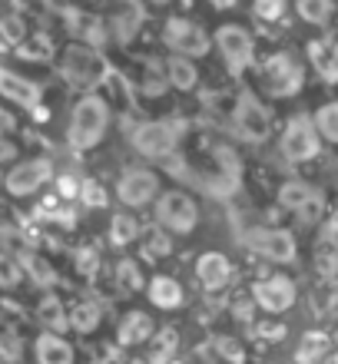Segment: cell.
Returning a JSON list of instances; mask_svg holds the SVG:
<instances>
[{
  "label": "cell",
  "mask_w": 338,
  "mask_h": 364,
  "mask_svg": "<svg viewBox=\"0 0 338 364\" xmlns=\"http://www.w3.org/2000/svg\"><path fill=\"white\" fill-rule=\"evenodd\" d=\"M255 335L259 338H282L285 335V328L282 325H262V328H255Z\"/></svg>",
  "instance_id": "cell-43"
},
{
  "label": "cell",
  "mask_w": 338,
  "mask_h": 364,
  "mask_svg": "<svg viewBox=\"0 0 338 364\" xmlns=\"http://www.w3.org/2000/svg\"><path fill=\"white\" fill-rule=\"evenodd\" d=\"M149 335H153V321H149V315H143V311H130V315L120 321V331H116V338H120L123 348L143 345Z\"/></svg>",
  "instance_id": "cell-17"
},
{
  "label": "cell",
  "mask_w": 338,
  "mask_h": 364,
  "mask_svg": "<svg viewBox=\"0 0 338 364\" xmlns=\"http://www.w3.org/2000/svg\"><path fill=\"white\" fill-rule=\"evenodd\" d=\"M37 318L43 321V325L50 328V331H63V328L70 325V318H67V311H63V305H60L53 295H47L43 301H40V308H37Z\"/></svg>",
  "instance_id": "cell-25"
},
{
  "label": "cell",
  "mask_w": 338,
  "mask_h": 364,
  "mask_svg": "<svg viewBox=\"0 0 338 364\" xmlns=\"http://www.w3.org/2000/svg\"><path fill=\"white\" fill-rule=\"evenodd\" d=\"M0 30H4V37H7L10 43H20V33H23V30H20V20L4 17L0 20Z\"/></svg>",
  "instance_id": "cell-41"
},
{
  "label": "cell",
  "mask_w": 338,
  "mask_h": 364,
  "mask_svg": "<svg viewBox=\"0 0 338 364\" xmlns=\"http://www.w3.org/2000/svg\"><path fill=\"white\" fill-rule=\"evenodd\" d=\"M322 149V136L315 129L309 116H295L289 126H285V136H282V156L289 163H309L315 159Z\"/></svg>",
  "instance_id": "cell-3"
},
{
  "label": "cell",
  "mask_w": 338,
  "mask_h": 364,
  "mask_svg": "<svg viewBox=\"0 0 338 364\" xmlns=\"http://www.w3.org/2000/svg\"><path fill=\"white\" fill-rule=\"evenodd\" d=\"M20 282V269L7 255H0V288H14Z\"/></svg>",
  "instance_id": "cell-37"
},
{
  "label": "cell",
  "mask_w": 338,
  "mask_h": 364,
  "mask_svg": "<svg viewBox=\"0 0 338 364\" xmlns=\"http://www.w3.org/2000/svg\"><path fill=\"white\" fill-rule=\"evenodd\" d=\"M77 265H80V272L87 278H93L97 275V265H100V255H97V249H80V255H77Z\"/></svg>",
  "instance_id": "cell-38"
},
{
  "label": "cell",
  "mask_w": 338,
  "mask_h": 364,
  "mask_svg": "<svg viewBox=\"0 0 338 364\" xmlns=\"http://www.w3.org/2000/svg\"><path fill=\"white\" fill-rule=\"evenodd\" d=\"M149 301H153V305H159V308H179V305H183V288L176 285L173 278L159 275V278H153V282H149Z\"/></svg>",
  "instance_id": "cell-22"
},
{
  "label": "cell",
  "mask_w": 338,
  "mask_h": 364,
  "mask_svg": "<svg viewBox=\"0 0 338 364\" xmlns=\"http://www.w3.org/2000/svg\"><path fill=\"white\" fill-rule=\"evenodd\" d=\"M47 179H50V163L47 159H30V163H20L17 169H10L7 192L10 196H30V192H37Z\"/></svg>",
  "instance_id": "cell-13"
},
{
  "label": "cell",
  "mask_w": 338,
  "mask_h": 364,
  "mask_svg": "<svg viewBox=\"0 0 338 364\" xmlns=\"http://www.w3.org/2000/svg\"><path fill=\"white\" fill-rule=\"evenodd\" d=\"M332 351V338L325 331H305L295 348V364H322V358Z\"/></svg>",
  "instance_id": "cell-19"
},
{
  "label": "cell",
  "mask_w": 338,
  "mask_h": 364,
  "mask_svg": "<svg viewBox=\"0 0 338 364\" xmlns=\"http://www.w3.org/2000/svg\"><path fill=\"white\" fill-rule=\"evenodd\" d=\"M325 245H332V249H338V215L325 225Z\"/></svg>",
  "instance_id": "cell-42"
},
{
  "label": "cell",
  "mask_w": 338,
  "mask_h": 364,
  "mask_svg": "<svg viewBox=\"0 0 338 364\" xmlns=\"http://www.w3.org/2000/svg\"><path fill=\"white\" fill-rule=\"evenodd\" d=\"M269 109L255 100L252 93H242L239 96V106H236V129H239L242 139L249 143H262L269 136Z\"/></svg>",
  "instance_id": "cell-6"
},
{
  "label": "cell",
  "mask_w": 338,
  "mask_h": 364,
  "mask_svg": "<svg viewBox=\"0 0 338 364\" xmlns=\"http://www.w3.org/2000/svg\"><path fill=\"white\" fill-rule=\"evenodd\" d=\"M27 272L37 285H50V282H53V269H50L43 259H37V255H27Z\"/></svg>",
  "instance_id": "cell-31"
},
{
  "label": "cell",
  "mask_w": 338,
  "mask_h": 364,
  "mask_svg": "<svg viewBox=\"0 0 338 364\" xmlns=\"http://www.w3.org/2000/svg\"><path fill=\"white\" fill-rule=\"evenodd\" d=\"M295 10L305 23H315V27H325L332 17H335V0H295Z\"/></svg>",
  "instance_id": "cell-23"
},
{
  "label": "cell",
  "mask_w": 338,
  "mask_h": 364,
  "mask_svg": "<svg viewBox=\"0 0 338 364\" xmlns=\"http://www.w3.org/2000/svg\"><path fill=\"white\" fill-rule=\"evenodd\" d=\"M315 129H319L322 139H329V143H338V103H325L319 106V113H315Z\"/></svg>",
  "instance_id": "cell-27"
},
{
  "label": "cell",
  "mask_w": 338,
  "mask_h": 364,
  "mask_svg": "<svg viewBox=\"0 0 338 364\" xmlns=\"http://www.w3.org/2000/svg\"><path fill=\"white\" fill-rule=\"evenodd\" d=\"M259 83L269 96L285 100V96H295L302 90V83H305V70H302V63L292 57V53H275V57H269L265 63H262Z\"/></svg>",
  "instance_id": "cell-2"
},
{
  "label": "cell",
  "mask_w": 338,
  "mask_h": 364,
  "mask_svg": "<svg viewBox=\"0 0 338 364\" xmlns=\"http://www.w3.org/2000/svg\"><path fill=\"white\" fill-rule=\"evenodd\" d=\"M169 80H173V87H179V90H193L196 87V67L189 60L176 57L173 63H169Z\"/></svg>",
  "instance_id": "cell-29"
},
{
  "label": "cell",
  "mask_w": 338,
  "mask_h": 364,
  "mask_svg": "<svg viewBox=\"0 0 338 364\" xmlns=\"http://www.w3.org/2000/svg\"><path fill=\"white\" fill-rule=\"evenodd\" d=\"M312 311L319 318H338V278H329V282L312 295Z\"/></svg>",
  "instance_id": "cell-24"
},
{
  "label": "cell",
  "mask_w": 338,
  "mask_h": 364,
  "mask_svg": "<svg viewBox=\"0 0 338 364\" xmlns=\"http://www.w3.org/2000/svg\"><path fill=\"white\" fill-rule=\"evenodd\" d=\"M60 192L63 196H80V186L73 179H60Z\"/></svg>",
  "instance_id": "cell-44"
},
{
  "label": "cell",
  "mask_w": 338,
  "mask_h": 364,
  "mask_svg": "<svg viewBox=\"0 0 338 364\" xmlns=\"http://www.w3.org/2000/svg\"><path fill=\"white\" fill-rule=\"evenodd\" d=\"M20 50H23V57H30V60H47L50 57V40L47 37H30Z\"/></svg>",
  "instance_id": "cell-36"
},
{
  "label": "cell",
  "mask_w": 338,
  "mask_h": 364,
  "mask_svg": "<svg viewBox=\"0 0 338 364\" xmlns=\"http://www.w3.org/2000/svg\"><path fill=\"white\" fill-rule=\"evenodd\" d=\"M183 133V123H146L133 133V146L143 156H169Z\"/></svg>",
  "instance_id": "cell-9"
},
{
  "label": "cell",
  "mask_w": 338,
  "mask_h": 364,
  "mask_svg": "<svg viewBox=\"0 0 338 364\" xmlns=\"http://www.w3.org/2000/svg\"><path fill=\"white\" fill-rule=\"evenodd\" d=\"M70 325L77 328L80 335H90V331L100 325V308L93 305V301H80V305L73 308V315H70Z\"/></svg>",
  "instance_id": "cell-28"
},
{
  "label": "cell",
  "mask_w": 338,
  "mask_h": 364,
  "mask_svg": "<svg viewBox=\"0 0 338 364\" xmlns=\"http://www.w3.org/2000/svg\"><path fill=\"white\" fill-rule=\"evenodd\" d=\"M166 43L186 57H203L209 50V37L196 23H186V20H169L166 23Z\"/></svg>",
  "instance_id": "cell-12"
},
{
  "label": "cell",
  "mask_w": 338,
  "mask_h": 364,
  "mask_svg": "<svg viewBox=\"0 0 338 364\" xmlns=\"http://www.w3.org/2000/svg\"><path fill=\"white\" fill-rule=\"evenodd\" d=\"M216 43H219V50H223L226 63H229V70L239 77L242 70L249 67L252 60V37L249 30L239 27V23H229V27H223L219 33H216Z\"/></svg>",
  "instance_id": "cell-10"
},
{
  "label": "cell",
  "mask_w": 338,
  "mask_h": 364,
  "mask_svg": "<svg viewBox=\"0 0 338 364\" xmlns=\"http://www.w3.org/2000/svg\"><path fill=\"white\" fill-rule=\"evenodd\" d=\"M37 364H73V348L57 331H47L37 338Z\"/></svg>",
  "instance_id": "cell-18"
},
{
  "label": "cell",
  "mask_w": 338,
  "mask_h": 364,
  "mask_svg": "<svg viewBox=\"0 0 338 364\" xmlns=\"http://www.w3.org/2000/svg\"><path fill=\"white\" fill-rule=\"evenodd\" d=\"M322 364H338V351H329V355L322 358Z\"/></svg>",
  "instance_id": "cell-47"
},
{
  "label": "cell",
  "mask_w": 338,
  "mask_h": 364,
  "mask_svg": "<svg viewBox=\"0 0 338 364\" xmlns=\"http://www.w3.org/2000/svg\"><path fill=\"white\" fill-rule=\"evenodd\" d=\"M156 189H159V182H156L153 173H146V169H130V173L120 179V186H116L120 199H123L126 205H133V209L153 199Z\"/></svg>",
  "instance_id": "cell-14"
},
{
  "label": "cell",
  "mask_w": 338,
  "mask_h": 364,
  "mask_svg": "<svg viewBox=\"0 0 338 364\" xmlns=\"http://www.w3.org/2000/svg\"><path fill=\"white\" fill-rule=\"evenodd\" d=\"M196 275H199V282H203L209 291H216V288H223L226 282H229V275H232L229 259L219 255V252H206L203 259L196 262Z\"/></svg>",
  "instance_id": "cell-15"
},
{
  "label": "cell",
  "mask_w": 338,
  "mask_h": 364,
  "mask_svg": "<svg viewBox=\"0 0 338 364\" xmlns=\"http://www.w3.org/2000/svg\"><path fill=\"white\" fill-rule=\"evenodd\" d=\"M309 57L325 80H338V53H335V47H332L329 40H312Z\"/></svg>",
  "instance_id": "cell-21"
},
{
  "label": "cell",
  "mask_w": 338,
  "mask_h": 364,
  "mask_svg": "<svg viewBox=\"0 0 338 364\" xmlns=\"http://www.w3.org/2000/svg\"><path fill=\"white\" fill-rule=\"evenodd\" d=\"M116 282H120V291H136V288L143 285L139 269H136L133 262H120V269H116Z\"/></svg>",
  "instance_id": "cell-30"
},
{
  "label": "cell",
  "mask_w": 338,
  "mask_h": 364,
  "mask_svg": "<svg viewBox=\"0 0 338 364\" xmlns=\"http://www.w3.org/2000/svg\"><path fill=\"white\" fill-rule=\"evenodd\" d=\"M20 355H23V348H20V338L17 335H0V361H20Z\"/></svg>",
  "instance_id": "cell-33"
},
{
  "label": "cell",
  "mask_w": 338,
  "mask_h": 364,
  "mask_svg": "<svg viewBox=\"0 0 338 364\" xmlns=\"http://www.w3.org/2000/svg\"><path fill=\"white\" fill-rule=\"evenodd\" d=\"M153 4H166V0H153Z\"/></svg>",
  "instance_id": "cell-49"
},
{
  "label": "cell",
  "mask_w": 338,
  "mask_h": 364,
  "mask_svg": "<svg viewBox=\"0 0 338 364\" xmlns=\"http://www.w3.org/2000/svg\"><path fill=\"white\" fill-rule=\"evenodd\" d=\"M203 358L209 364H245V351L236 338H213L203 345Z\"/></svg>",
  "instance_id": "cell-20"
},
{
  "label": "cell",
  "mask_w": 338,
  "mask_h": 364,
  "mask_svg": "<svg viewBox=\"0 0 338 364\" xmlns=\"http://www.w3.org/2000/svg\"><path fill=\"white\" fill-rule=\"evenodd\" d=\"M0 93L10 96V100L20 106H37V100H40L37 83H30V80L17 77V73H10V70H0Z\"/></svg>",
  "instance_id": "cell-16"
},
{
  "label": "cell",
  "mask_w": 338,
  "mask_h": 364,
  "mask_svg": "<svg viewBox=\"0 0 338 364\" xmlns=\"http://www.w3.org/2000/svg\"><path fill=\"white\" fill-rule=\"evenodd\" d=\"M110 123V109L100 96H83L77 106H73V119H70V143L77 149H90L97 146L107 133Z\"/></svg>",
  "instance_id": "cell-1"
},
{
  "label": "cell",
  "mask_w": 338,
  "mask_h": 364,
  "mask_svg": "<svg viewBox=\"0 0 338 364\" xmlns=\"http://www.w3.org/2000/svg\"><path fill=\"white\" fill-rule=\"evenodd\" d=\"M176 341H179V335H176V328H163L159 335H156V355L163 351V355H169L176 348Z\"/></svg>",
  "instance_id": "cell-39"
},
{
  "label": "cell",
  "mask_w": 338,
  "mask_h": 364,
  "mask_svg": "<svg viewBox=\"0 0 338 364\" xmlns=\"http://www.w3.org/2000/svg\"><path fill=\"white\" fill-rule=\"evenodd\" d=\"M279 202L285 209L299 212L302 222H315V219H322V212H325V196H322V189H315L309 182H299V179H292L282 186Z\"/></svg>",
  "instance_id": "cell-5"
},
{
  "label": "cell",
  "mask_w": 338,
  "mask_h": 364,
  "mask_svg": "<svg viewBox=\"0 0 338 364\" xmlns=\"http://www.w3.org/2000/svg\"><path fill=\"white\" fill-rule=\"evenodd\" d=\"M17 156V149L7 143V139H0V159H14Z\"/></svg>",
  "instance_id": "cell-45"
},
{
  "label": "cell",
  "mask_w": 338,
  "mask_h": 364,
  "mask_svg": "<svg viewBox=\"0 0 338 364\" xmlns=\"http://www.w3.org/2000/svg\"><path fill=\"white\" fill-rule=\"evenodd\" d=\"M216 7H232V0H213Z\"/></svg>",
  "instance_id": "cell-48"
},
{
  "label": "cell",
  "mask_w": 338,
  "mask_h": 364,
  "mask_svg": "<svg viewBox=\"0 0 338 364\" xmlns=\"http://www.w3.org/2000/svg\"><path fill=\"white\" fill-rule=\"evenodd\" d=\"M315 265H319V272L325 278H338V249H322L319 255H315Z\"/></svg>",
  "instance_id": "cell-32"
},
{
  "label": "cell",
  "mask_w": 338,
  "mask_h": 364,
  "mask_svg": "<svg viewBox=\"0 0 338 364\" xmlns=\"http://www.w3.org/2000/svg\"><path fill=\"white\" fill-rule=\"evenodd\" d=\"M245 245L272 262H292L295 259V239L285 229H252L245 232Z\"/></svg>",
  "instance_id": "cell-8"
},
{
  "label": "cell",
  "mask_w": 338,
  "mask_h": 364,
  "mask_svg": "<svg viewBox=\"0 0 338 364\" xmlns=\"http://www.w3.org/2000/svg\"><path fill=\"white\" fill-rule=\"evenodd\" d=\"M80 199L87 202V205H93V209H103L107 205V192L100 189L97 182H83L80 186Z\"/></svg>",
  "instance_id": "cell-35"
},
{
  "label": "cell",
  "mask_w": 338,
  "mask_h": 364,
  "mask_svg": "<svg viewBox=\"0 0 338 364\" xmlns=\"http://www.w3.org/2000/svg\"><path fill=\"white\" fill-rule=\"evenodd\" d=\"M136 232H139V222H136L130 212H120V215H113V222H110V242H113V245H130V242L136 239Z\"/></svg>",
  "instance_id": "cell-26"
},
{
  "label": "cell",
  "mask_w": 338,
  "mask_h": 364,
  "mask_svg": "<svg viewBox=\"0 0 338 364\" xmlns=\"http://www.w3.org/2000/svg\"><path fill=\"white\" fill-rule=\"evenodd\" d=\"M10 126H14V116H10L7 109H0V133H4V129H10Z\"/></svg>",
  "instance_id": "cell-46"
},
{
  "label": "cell",
  "mask_w": 338,
  "mask_h": 364,
  "mask_svg": "<svg viewBox=\"0 0 338 364\" xmlns=\"http://www.w3.org/2000/svg\"><path fill=\"white\" fill-rule=\"evenodd\" d=\"M335 53H338V47H335Z\"/></svg>",
  "instance_id": "cell-50"
},
{
  "label": "cell",
  "mask_w": 338,
  "mask_h": 364,
  "mask_svg": "<svg viewBox=\"0 0 338 364\" xmlns=\"http://www.w3.org/2000/svg\"><path fill=\"white\" fill-rule=\"evenodd\" d=\"M169 249H173V245H169V239H166V235H159V232H153V235H149V245H146V252H149V255H169Z\"/></svg>",
  "instance_id": "cell-40"
},
{
  "label": "cell",
  "mask_w": 338,
  "mask_h": 364,
  "mask_svg": "<svg viewBox=\"0 0 338 364\" xmlns=\"http://www.w3.org/2000/svg\"><path fill=\"white\" fill-rule=\"evenodd\" d=\"M285 14V0H255V17L262 20H279Z\"/></svg>",
  "instance_id": "cell-34"
},
{
  "label": "cell",
  "mask_w": 338,
  "mask_h": 364,
  "mask_svg": "<svg viewBox=\"0 0 338 364\" xmlns=\"http://www.w3.org/2000/svg\"><path fill=\"white\" fill-rule=\"evenodd\" d=\"M255 305L272 311V315H282V311H289L295 305V285H292V278L285 275H272L265 282L255 285Z\"/></svg>",
  "instance_id": "cell-11"
},
{
  "label": "cell",
  "mask_w": 338,
  "mask_h": 364,
  "mask_svg": "<svg viewBox=\"0 0 338 364\" xmlns=\"http://www.w3.org/2000/svg\"><path fill=\"white\" fill-rule=\"evenodd\" d=\"M156 215L173 232H193L196 222H199V209H196V202L186 192H166L163 199H159Z\"/></svg>",
  "instance_id": "cell-7"
},
{
  "label": "cell",
  "mask_w": 338,
  "mask_h": 364,
  "mask_svg": "<svg viewBox=\"0 0 338 364\" xmlns=\"http://www.w3.org/2000/svg\"><path fill=\"white\" fill-rule=\"evenodd\" d=\"M63 73H67L77 87H97V83L107 80L110 67L93 47H70L67 57H63Z\"/></svg>",
  "instance_id": "cell-4"
}]
</instances>
